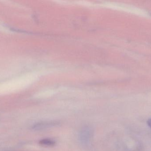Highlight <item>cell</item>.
<instances>
[{"label":"cell","instance_id":"3","mask_svg":"<svg viewBox=\"0 0 151 151\" xmlns=\"http://www.w3.org/2000/svg\"><path fill=\"white\" fill-rule=\"evenodd\" d=\"M147 124H148L149 126L151 129V118L148 120V121H147Z\"/></svg>","mask_w":151,"mask_h":151},{"label":"cell","instance_id":"1","mask_svg":"<svg viewBox=\"0 0 151 151\" xmlns=\"http://www.w3.org/2000/svg\"><path fill=\"white\" fill-rule=\"evenodd\" d=\"M91 132L90 129L88 128L83 129L80 133V138L81 141L83 143L88 144L89 142L90 139Z\"/></svg>","mask_w":151,"mask_h":151},{"label":"cell","instance_id":"2","mask_svg":"<svg viewBox=\"0 0 151 151\" xmlns=\"http://www.w3.org/2000/svg\"><path fill=\"white\" fill-rule=\"evenodd\" d=\"M40 144L44 146H52L55 144V142L53 140L50 139H44L41 140Z\"/></svg>","mask_w":151,"mask_h":151}]
</instances>
